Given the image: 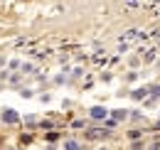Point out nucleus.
<instances>
[{"label": "nucleus", "instance_id": "1", "mask_svg": "<svg viewBox=\"0 0 160 150\" xmlns=\"http://www.w3.org/2000/svg\"><path fill=\"white\" fill-rule=\"evenodd\" d=\"M89 116H91L94 121H106V118H108V111H106L103 106H94V108L89 111Z\"/></svg>", "mask_w": 160, "mask_h": 150}, {"label": "nucleus", "instance_id": "2", "mask_svg": "<svg viewBox=\"0 0 160 150\" xmlns=\"http://www.w3.org/2000/svg\"><path fill=\"white\" fill-rule=\"evenodd\" d=\"M2 121H5L8 126H15V123H20V116H18L15 111H5L2 113Z\"/></svg>", "mask_w": 160, "mask_h": 150}, {"label": "nucleus", "instance_id": "3", "mask_svg": "<svg viewBox=\"0 0 160 150\" xmlns=\"http://www.w3.org/2000/svg\"><path fill=\"white\" fill-rule=\"evenodd\" d=\"M106 135H108L106 131H89L86 133V138H91V140H99V138H106Z\"/></svg>", "mask_w": 160, "mask_h": 150}, {"label": "nucleus", "instance_id": "4", "mask_svg": "<svg viewBox=\"0 0 160 150\" xmlns=\"http://www.w3.org/2000/svg\"><path fill=\"white\" fill-rule=\"evenodd\" d=\"M126 116H128V113H126V111H113V113H111V118H113L116 123H118V121H123Z\"/></svg>", "mask_w": 160, "mask_h": 150}, {"label": "nucleus", "instance_id": "5", "mask_svg": "<svg viewBox=\"0 0 160 150\" xmlns=\"http://www.w3.org/2000/svg\"><path fill=\"white\" fill-rule=\"evenodd\" d=\"M64 150H81V145L77 140H69V143H64Z\"/></svg>", "mask_w": 160, "mask_h": 150}, {"label": "nucleus", "instance_id": "6", "mask_svg": "<svg viewBox=\"0 0 160 150\" xmlns=\"http://www.w3.org/2000/svg\"><path fill=\"white\" fill-rule=\"evenodd\" d=\"M145 96V89H138V91H133V98H143Z\"/></svg>", "mask_w": 160, "mask_h": 150}, {"label": "nucleus", "instance_id": "7", "mask_svg": "<svg viewBox=\"0 0 160 150\" xmlns=\"http://www.w3.org/2000/svg\"><path fill=\"white\" fill-rule=\"evenodd\" d=\"M72 126H74V128H84V126H86V121H74Z\"/></svg>", "mask_w": 160, "mask_h": 150}, {"label": "nucleus", "instance_id": "8", "mask_svg": "<svg viewBox=\"0 0 160 150\" xmlns=\"http://www.w3.org/2000/svg\"><path fill=\"white\" fill-rule=\"evenodd\" d=\"M150 94H153V96H160V86H153V89H150Z\"/></svg>", "mask_w": 160, "mask_h": 150}]
</instances>
